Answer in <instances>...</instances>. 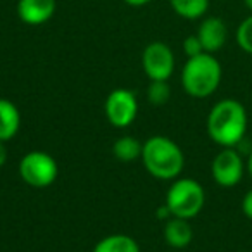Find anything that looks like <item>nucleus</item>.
Here are the masks:
<instances>
[{"mask_svg": "<svg viewBox=\"0 0 252 252\" xmlns=\"http://www.w3.org/2000/svg\"><path fill=\"white\" fill-rule=\"evenodd\" d=\"M171 97V88L168 81H151L147 88V98L154 105H164L169 102Z\"/></svg>", "mask_w": 252, "mask_h": 252, "instance_id": "dca6fc26", "label": "nucleus"}, {"mask_svg": "<svg viewBox=\"0 0 252 252\" xmlns=\"http://www.w3.org/2000/svg\"><path fill=\"white\" fill-rule=\"evenodd\" d=\"M242 213L249 220H252V189H249L247 193L244 195V199H242Z\"/></svg>", "mask_w": 252, "mask_h": 252, "instance_id": "6ab92c4d", "label": "nucleus"}, {"mask_svg": "<svg viewBox=\"0 0 252 252\" xmlns=\"http://www.w3.org/2000/svg\"><path fill=\"white\" fill-rule=\"evenodd\" d=\"M142 145L140 142L135 137L130 135H125V137H119L118 140L112 145V154L118 161L121 162H131L135 159L142 158Z\"/></svg>", "mask_w": 252, "mask_h": 252, "instance_id": "2eb2a0df", "label": "nucleus"}, {"mask_svg": "<svg viewBox=\"0 0 252 252\" xmlns=\"http://www.w3.org/2000/svg\"><path fill=\"white\" fill-rule=\"evenodd\" d=\"M140 159L145 169L158 180H176L185 166V158L178 144L161 135L144 142Z\"/></svg>", "mask_w": 252, "mask_h": 252, "instance_id": "f03ea898", "label": "nucleus"}, {"mask_svg": "<svg viewBox=\"0 0 252 252\" xmlns=\"http://www.w3.org/2000/svg\"><path fill=\"white\" fill-rule=\"evenodd\" d=\"M183 52H185L187 57H195V56H199V54H204V47H202V43H200L199 36L197 35L187 36L185 42H183Z\"/></svg>", "mask_w": 252, "mask_h": 252, "instance_id": "a211bd4d", "label": "nucleus"}, {"mask_svg": "<svg viewBox=\"0 0 252 252\" xmlns=\"http://www.w3.org/2000/svg\"><path fill=\"white\" fill-rule=\"evenodd\" d=\"M223 76L220 61L214 54H199L189 57L182 69V87L190 97L206 98L218 90Z\"/></svg>", "mask_w": 252, "mask_h": 252, "instance_id": "7ed1b4c3", "label": "nucleus"}, {"mask_svg": "<svg viewBox=\"0 0 252 252\" xmlns=\"http://www.w3.org/2000/svg\"><path fill=\"white\" fill-rule=\"evenodd\" d=\"M245 162L242 154L235 147H223L216 154L211 164V175L213 180L223 189H231L238 185L244 178Z\"/></svg>", "mask_w": 252, "mask_h": 252, "instance_id": "423d86ee", "label": "nucleus"}, {"mask_svg": "<svg viewBox=\"0 0 252 252\" xmlns=\"http://www.w3.org/2000/svg\"><path fill=\"white\" fill-rule=\"evenodd\" d=\"M247 111L235 98H223L207 114V135L220 147H237L247 131Z\"/></svg>", "mask_w": 252, "mask_h": 252, "instance_id": "f257e3e1", "label": "nucleus"}, {"mask_svg": "<svg viewBox=\"0 0 252 252\" xmlns=\"http://www.w3.org/2000/svg\"><path fill=\"white\" fill-rule=\"evenodd\" d=\"M195 35L199 36L200 43H202L204 52L214 54L223 49L228 40L226 23L221 18H218V16H209V18L202 19Z\"/></svg>", "mask_w": 252, "mask_h": 252, "instance_id": "1a4fd4ad", "label": "nucleus"}, {"mask_svg": "<svg viewBox=\"0 0 252 252\" xmlns=\"http://www.w3.org/2000/svg\"><path fill=\"white\" fill-rule=\"evenodd\" d=\"M235 40H237V45L240 47L245 54H251L252 56V14L247 16V18L238 25L237 33H235Z\"/></svg>", "mask_w": 252, "mask_h": 252, "instance_id": "f3484780", "label": "nucleus"}, {"mask_svg": "<svg viewBox=\"0 0 252 252\" xmlns=\"http://www.w3.org/2000/svg\"><path fill=\"white\" fill-rule=\"evenodd\" d=\"M105 118L116 128H126L135 121L138 114V102L133 92L116 88L105 98Z\"/></svg>", "mask_w": 252, "mask_h": 252, "instance_id": "6e6552de", "label": "nucleus"}, {"mask_svg": "<svg viewBox=\"0 0 252 252\" xmlns=\"http://www.w3.org/2000/svg\"><path fill=\"white\" fill-rule=\"evenodd\" d=\"M57 173H59V168H57L56 159L47 152H28L19 161V176L26 185L33 187V189L50 187L56 182Z\"/></svg>", "mask_w": 252, "mask_h": 252, "instance_id": "39448f33", "label": "nucleus"}, {"mask_svg": "<svg viewBox=\"0 0 252 252\" xmlns=\"http://www.w3.org/2000/svg\"><path fill=\"white\" fill-rule=\"evenodd\" d=\"M173 12L183 19H200L209 11V0H169Z\"/></svg>", "mask_w": 252, "mask_h": 252, "instance_id": "4468645a", "label": "nucleus"}, {"mask_svg": "<svg viewBox=\"0 0 252 252\" xmlns=\"http://www.w3.org/2000/svg\"><path fill=\"white\" fill-rule=\"evenodd\" d=\"M189 221L190 220L173 216L164 226L166 244L175 249H183V247H187V245H190V242H192V238H193V230Z\"/></svg>", "mask_w": 252, "mask_h": 252, "instance_id": "f8f14e48", "label": "nucleus"}, {"mask_svg": "<svg viewBox=\"0 0 252 252\" xmlns=\"http://www.w3.org/2000/svg\"><path fill=\"white\" fill-rule=\"evenodd\" d=\"M206 204L204 187L197 180L178 178L166 193V209L171 216L192 220L202 211Z\"/></svg>", "mask_w": 252, "mask_h": 252, "instance_id": "20e7f679", "label": "nucleus"}, {"mask_svg": "<svg viewBox=\"0 0 252 252\" xmlns=\"http://www.w3.org/2000/svg\"><path fill=\"white\" fill-rule=\"evenodd\" d=\"M5 161H7V149H5L4 142L0 140V168L5 164Z\"/></svg>", "mask_w": 252, "mask_h": 252, "instance_id": "412c9836", "label": "nucleus"}, {"mask_svg": "<svg viewBox=\"0 0 252 252\" xmlns=\"http://www.w3.org/2000/svg\"><path fill=\"white\" fill-rule=\"evenodd\" d=\"M92 252H140L137 240H133L128 235L114 233L102 238Z\"/></svg>", "mask_w": 252, "mask_h": 252, "instance_id": "ddd939ff", "label": "nucleus"}, {"mask_svg": "<svg viewBox=\"0 0 252 252\" xmlns=\"http://www.w3.org/2000/svg\"><path fill=\"white\" fill-rule=\"evenodd\" d=\"M57 0H18V18L28 26H40L54 18Z\"/></svg>", "mask_w": 252, "mask_h": 252, "instance_id": "9d476101", "label": "nucleus"}, {"mask_svg": "<svg viewBox=\"0 0 252 252\" xmlns=\"http://www.w3.org/2000/svg\"><path fill=\"white\" fill-rule=\"evenodd\" d=\"M142 66L151 81H168L175 71V54L164 42H152L144 49Z\"/></svg>", "mask_w": 252, "mask_h": 252, "instance_id": "0eeeda50", "label": "nucleus"}, {"mask_svg": "<svg viewBox=\"0 0 252 252\" xmlns=\"http://www.w3.org/2000/svg\"><path fill=\"white\" fill-rule=\"evenodd\" d=\"M244 4H245V7L251 11V14H252V0H244Z\"/></svg>", "mask_w": 252, "mask_h": 252, "instance_id": "5701e85b", "label": "nucleus"}, {"mask_svg": "<svg viewBox=\"0 0 252 252\" xmlns=\"http://www.w3.org/2000/svg\"><path fill=\"white\" fill-rule=\"evenodd\" d=\"M125 4H128L130 7H144V5H147L151 0H123Z\"/></svg>", "mask_w": 252, "mask_h": 252, "instance_id": "aec40b11", "label": "nucleus"}, {"mask_svg": "<svg viewBox=\"0 0 252 252\" xmlns=\"http://www.w3.org/2000/svg\"><path fill=\"white\" fill-rule=\"evenodd\" d=\"M245 169H247L249 176L252 178V152L249 154V159H247V164H245Z\"/></svg>", "mask_w": 252, "mask_h": 252, "instance_id": "4be33fe9", "label": "nucleus"}, {"mask_svg": "<svg viewBox=\"0 0 252 252\" xmlns=\"http://www.w3.org/2000/svg\"><path fill=\"white\" fill-rule=\"evenodd\" d=\"M21 126L19 109L7 98H0V140L7 142L14 138Z\"/></svg>", "mask_w": 252, "mask_h": 252, "instance_id": "9b49d317", "label": "nucleus"}]
</instances>
